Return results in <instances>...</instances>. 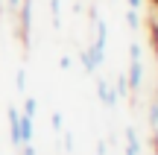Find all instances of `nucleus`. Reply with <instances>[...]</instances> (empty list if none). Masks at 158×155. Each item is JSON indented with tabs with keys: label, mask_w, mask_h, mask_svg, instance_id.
<instances>
[{
	"label": "nucleus",
	"mask_w": 158,
	"mask_h": 155,
	"mask_svg": "<svg viewBox=\"0 0 158 155\" xmlns=\"http://www.w3.org/2000/svg\"><path fill=\"white\" fill-rule=\"evenodd\" d=\"M18 15V35H21L23 47H29V38H32V0H21V9Z\"/></svg>",
	"instance_id": "nucleus-1"
},
{
	"label": "nucleus",
	"mask_w": 158,
	"mask_h": 155,
	"mask_svg": "<svg viewBox=\"0 0 158 155\" xmlns=\"http://www.w3.org/2000/svg\"><path fill=\"white\" fill-rule=\"evenodd\" d=\"M6 117H9V138H12V146L21 149V111L15 105L6 108Z\"/></svg>",
	"instance_id": "nucleus-2"
},
{
	"label": "nucleus",
	"mask_w": 158,
	"mask_h": 155,
	"mask_svg": "<svg viewBox=\"0 0 158 155\" xmlns=\"http://www.w3.org/2000/svg\"><path fill=\"white\" fill-rule=\"evenodd\" d=\"M97 97H100V103L106 105V108H114L117 105V94H114V88L108 85V79H97Z\"/></svg>",
	"instance_id": "nucleus-3"
},
{
	"label": "nucleus",
	"mask_w": 158,
	"mask_h": 155,
	"mask_svg": "<svg viewBox=\"0 0 158 155\" xmlns=\"http://www.w3.org/2000/svg\"><path fill=\"white\" fill-rule=\"evenodd\" d=\"M126 79H129V91H138V88L143 85V62L141 59H129V73H126Z\"/></svg>",
	"instance_id": "nucleus-4"
},
{
	"label": "nucleus",
	"mask_w": 158,
	"mask_h": 155,
	"mask_svg": "<svg viewBox=\"0 0 158 155\" xmlns=\"http://www.w3.org/2000/svg\"><path fill=\"white\" fill-rule=\"evenodd\" d=\"M126 155H141V141H138L135 126H126Z\"/></svg>",
	"instance_id": "nucleus-5"
},
{
	"label": "nucleus",
	"mask_w": 158,
	"mask_h": 155,
	"mask_svg": "<svg viewBox=\"0 0 158 155\" xmlns=\"http://www.w3.org/2000/svg\"><path fill=\"white\" fill-rule=\"evenodd\" d=\"M114 94H117V100L120 97H129V79H126V73H117V79H114Z\"/></svg>",
	"instance_id": "nucleus-6"
},
{
	"label": "nucleus",
	"mask_w": 158,
	"mask_h": 155,
	"mask_svg": "<svg viewBox=\"0 0 158 155\" xmlns=\"http://www.w3.org/2000/svg\"><path fill=\"white\" fill-rule=\"evenodd\" d=\"M149 41H152V53H155V62H158V18L155 15L149 21Z\"/></svg>",
	"instance_id": "nucleus-7"
},
{
	"label": "nucleus",
	"mask_w": 158,
	"mask_h": 155,
	"mask_svg": "<svg viewBox=\"0 0 158 155\" xmlns=\"http://www.w3.org/2000/svg\"><path fill=\"white\" fill-rule=\"evenodd\" d=\"M50 12H53V27H62V0H50Z\"/></svg>",
	"instance_id": "nucleus-8"
},
{
	"label": "nucleus",
	"mask_w": 158,
	"mask_h": 155,
	"mask_svg": "<svg viewBox=\"0 0 158 155\" xmlns=\"http://www.w3.org/2000/svg\"><path fill=\"white\" fill-rule=\"evenodd\" d=\"M126 23H129L132 32H138V29H141V15H138L135 9H129V12H126Z\"/></svg>",
	"instance_id": "nucleus-9"
},
{
	"label": "nucleus",
	"mask_w": 158,
	"mask_h": 155,
	"mask_svg": "<svg viewBox=\"0 0 158 155\" xmlns=\"http://www.w3.org/2000/svg\"><path fill=\"white\" fill-rule=\"evenodd\" d=\"M147 117H149V126L158 129V97L149 103V108H147Z\"/></svg>",
	"instance_id": "nucleus-10"
},
{
	"label": "nucleus",
	"mask_w": 158,
	"mask_h": 155,
	"mask_svg": "<svg viewBox=\"0 0 158 155\" xmlns=\"http://www.w3.org/2000/svg\"><path fill=\"white\" fill-rule=\"evenodd\" d=\"M79 59H82V67H85V73H94V70H97V64H94V59H91L88 56V50H79Z\"/></svg>",
	"instance_id": "nucleus-11"
},
{
	"label": "nucleus",
	"mask_w": 158,
	"mask_h": 155,
	"mask_svg": "<svg viewBox=\"0 0 158 155\" xmlns=\"http://www.w3.org/2000/svg\"><path fill=\"white\" fill-rule=\"evenodd\" d=\"M23 114H29V117L38 114V100H35V97H27V100H23Z\"/></svg>",
	"instance_id": "nucleus-12"
},
{
	"label": "nucleus",
	"mask_w": 158,
	"mask_h": 155,
	"mask_svg": "<svg viewBox=\"0 0 158 155\" xmlns=\"http://www.w3.org/2000/svg\"><path fill=\"white\" fill-rule=\"evenodd\" d=\"M15 88H18V91H21V94L27 91V70H23V67H21V70H18V73H15Z\"/></svg>",
	"instance_id": "nucleus-13"
},
{
	"label": "nucleus",
	"mask_w": 158,
	"mask_h": 155,
	"mask_svg": "<svg viewBox=\"0 0 158 155\" xmlns=\"http://www.w3.org/2000/svg\"><path fill=\"white\" fill-rule=\"evenodd\" d=\"M53 129H56V132H64V117H62V111H53Z\"/></svg>",
	"instance_id": "nucleus-14"
},
{
	"label": "nucleus",
	"mask_w": 158,
	"mask_h": 155,
	"mask_svg": "<svg viewBox=\"0 0 158 155\" xmlns=\"http://www.w3.org/2000/svg\"><path fill=\"white\" fill-rule=\"evenodd\" d=\"M18 9H21V0H3V12H12L15 15Z\"/></svg>",
	"instance_id": "nucleus-15"
},
{
	"label": "nucleus",
	"mask_w": 158,
	"mask_h": 155,
	"mask_svg": "<svg viewBox=\"0 0 158 155\" xmlns=\"http://www.w3.org/2000/svg\"><path fill=\"white\" fill-rule=\"evenodd\" d=\"M64 149H68V152L76 149V144H73V132H64Z\"/></svg>",
	"instance_id": "nucleus-16"
},
{
	"label": "nucleus",
	"mask_w": 158,
	"mask_h": 155,
	"mask_svg": "<svg viewBox=\"0 0 158 155\" xmlns=\"http://www.w3.org/2000/svg\"><path fill=\"white\" fill-rule=\"evenodd\" d=\"M129 59H141V44H138V41L129 44Z\"/></svg>",
	"instance_id": "nucleus-17"
},
{
	"label": "nucleus",
	"mask_w": 158,
	"mask_h": 155,
	"mask_svg": "<svg viewBox=\"0 0 158 155\" xmlns=\"http://www.w3.org/2000/svg\"><path fill=\"white\" fill-rule=\"evenodd\" d=\"M129 3V9H135V12H141V6H143V0H126Z\"/></svg>",
	"instance_id": "nucleus-18"
},
{
	"label": "nucleus",
	"mask_w": 158,
	"mask_h": 155,
	"mask_svg": "<svg viewBox=\"0 0 158 155\" xmlns=\"http://www.w3.org/2000/svg\"><path fill=\"white\" fill-rule=\"evenodd\" d=\"M21 152H23V155H35V146H32V144H23Z\"/></svg>",
	"instance_id": "nucleus-19"
},
{
	"label": "nucleus",
	"mask_w": 158,
	"mask_h": 155,
	"mask_svg": "<svg viewBox=\"0 0 158 155\" xmlns=\"http://www.w3.org/2000/svg\"><path fill=\"white\" fill-rule=\"evenodd\" d=\"M149 144H152V149H155V155H158V129H152V141H149Z\"/></svg>",
	"instance_id": "nucleus-20"
},
{
	"label": "nucleus",
	"mask_w": 158,
	"mask_h": 155,
	"mask_svg": "<svg viewBox=\"0 0 158 155\" xmlns=\"http://www.w3.org/2000/svg\"><path fill=\"white\" fill-rule=\"evenodd\" d=\"M59 64H62V70H68L70 67V56H62V59H59Z\"/></svg>",
	"instance_id": "nucleus-21"
},
{
	"label": "nucleus",
	"mask_w": 158,
	"mask_h": 155,
	"mask_svg": "<svg viewBox=\"0 0 158 155\" xmlns=\"http://www.w3.org/2000/svg\"><path fill=\"white\" fill-rule=\"evenodd\" d=\"M97 155H106V144H102V141L97 144Z\"/></svg>",
	"instance_id": "nucleus-22"
},
{
	"label": "nucleus",
	"mask_w": 158,
	"mask_h": 155,
	"mask_svg": "<svg viewBox=\"0 0 158 155\" xmlns=\"http://www.w3.org/2000/svg\"><path fill=\"white\" fill-rule=\"evenodd\" d=\"M0 12H3V0H0Z\"/></svg>",
	"instance_id": "nucleus-23"
},
{
	"label": "nucleus",
	"mask_w": 158,
	"mask_h": 155,
	"mask_svg": "<svg viewBox=\"0 0 158 155\" xmlns=\"http://www.w3.org/2000/svg\"><path fill=\"white\" fill-rule=\"evenodd\" d=\"M155 97H158V94H155Z\"/></svg>",
	"instance_id": "nucleus-24"
}]
</instances>
